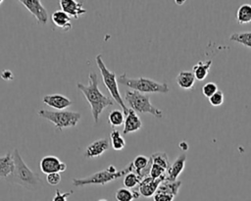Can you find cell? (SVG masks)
Instances as JSON below:
<instances>
[{"label": "cell", "instance_id": "cell-1", "mask_svg": "<svg viewBox=\"0 0 251 201\" xmlns=\"http://www.w3.org/2000/svg\"><path fill=\"white\" fill-rule=\"evenodd\" d=\"M76 85L87 100L91 109L94 123L97 124L99 121V117L104 109L109 106H113L115 104V101L101 92L98 87V76L95 72L89 73L87 85L81 82H77Z\"/></svg>", "mask_w": 251, "mask_h": 201}, {"label": "cell", "instance_id": "cell-2", "mask_svg": "<svg viewBox=\"0 0 251 201\" xmlns=\"http://www.w3.org/2000/svg\"><path fill=\"white\" fill-rule=\"evenodd\" d=\"M13 159L15 163V169L11 176H9L6 180L10 183L21 185L28 190L35 191L43 186L42 179L32 172L24 162L22 156L18 149L13 151Z\"/></svg>", "mask_w": 251, "mask_h": 201}, {"label": "cell", "instance_id": "cell-3", "mask_svg": "<svg viewBox=\"0 0 251 201\" xmlns=\"http://www.w3.org/2000/svg\"><path fill=\"white\" fill-rule=\"evenodd\" d=\"M128 173H133V167L131 162L121 171H118L115 166L110 165L107 167V169L96 172L88 176H85L82 178H73V184L76 187L89 185V184L105 185L108 182H111L122 176H125Z\"/></svg>", "mask_w": 251, "mask_h": 201}, {"label": "cell", "instance_id": "cell-4", "mask_svg": "<svg viewBox=\"0 0 251 201\" xmlns=\"http://www.w3.org/2000/svg\"><path fill=\"white\" fill-rule=\"evenodd\" d=\"M118 83L125 85L126 87L132 88L140 93H168L169 86L166 82H158L154 79L147 77H137L131 78L126 75V73L118 77Z\"/></svg>", "mask_w": 251, "mask_h": 201}, {"label": "cell", "instance_id": "cell-5", "mask_svg": "<svg viewBox=\"0 0 251 201\" xmlns=\"http://www.w3.org/2000/svg\"><path fill=\"white\" fill-rule=\"evenodd\" d=\"M95 60H96L97 67L100 70V73L102 75V81H103L104 85L107 87L113 100L115 102H117L122 107V111H123L124 115L126 117L129 112V108L126 107V105L124 103V100L122 98V95L119 90V85H118L119 83H118V78L116 76V74L114 72H111L110 70H108V68L106 67V65L104 64V62L101 58V54H98L96 56Z\"/></svg>", "mask_w": 251, "mask_h": 201}, {"label": "cell", "instance_id": "cell-6", "mask_svg": "<svg viewBox=\"0 0 251 201\" xmlns=\"http://www.w3.org/2000/svg\"><path fill=\"white\" fill-rule=\"evenodd\" d=\"M125 100L130 109L135 113H147L158 119L163 118V111L156 108L151 103L150 97L147 94H143L135 90H126L125 94Z\"/></svg>", "mask_w": 251, "mask_h": 201}, {"label": "cell", "instance_id": "cell-7", "mask_svg": "<svg viewBox=\"0 0 251 201\" xmlns=\"http://www.w3.org/2000/svg\"><path fill=\"white\" fill-rule=\"evenodd\" d=\"M37 114L39 117L53 123L55 127L59 130L75 126L81 119V114L74 111L39 110Z\"/></svg>", "mask_w": 251, "mask_h": 201}, {"label": "cell", "instance_id": "cell-8", "mask_svg": "<svg viewBox=\"0 0 251 201\" xmlns=\"http://www.w3.org/2000/svg\"><path fill=\"white\" fill-rule=\"evenodd\" d=\"M22 4L35 18L38 24L46 25L49 19L48 13L39 0H23Z\"/></svg>", "mask_w": 251, "mask_h": 201}, {"label": "cell", "instance_id": "cell-9", "mask_svg": "<svg viewBox=\"0 0 251 201\" xmlns=\"http://www.w3.org/2000/svg\"><path fill=\"white\" fill-rule=\"evenodd\" d=\"M40 171L43 174L49 175L53 173H62L67 169V165L64 162H61L60 159L53 155H48L43 157L39 163Z\"/></svg>", "mask_w": 251, "mask_h": 201}, {"label": "cell", "instance_id": "cell-10", "mask_svg": "<svg viewBox=\"0 0 251 201\" xmlns=\"http://www.w3.org/2000/svg\"><path fill=\"white\" fill-rule=\"evenodd\" d=\"M110 147V141L108 138H100L90 143L84 151V158L94 159L100 157Z\"/></svg>", "mask_w": 251, "mask_h": 201}, {"label": "cell", "instance_id": "cell-11", "mask_svg": "<svg viewBox=\"0 0 251 201\" xmlns=\"http://www.w3.org/2000/svg\"><path fill=\"white\" fill-rule=\"evenodd\" d=\"M42 101L47 106H49L53 109L59 110V111H63L64 109L70 107L73 104L72 100H70L67 96H65L63 94L45 95V96H43Z\"/></svg>", "mask_w": 251, "mask_h": 201}, {"label": "cell", "instance_id": "cell-12", "mask_svg": "<svg viewBox=\"0 0 251 201\" xmlns=\"http://www.w3.org/2000/svg\"><path fill=\"white\" fill-rule=\"evenodd\" d=\"M164 180L165 179L163 178H153L151 176H146L138 184V192L144 197H151L156 193L160 183Z\"/></svg>", "mask_w": 251, "mask_h": 201}, {"label": "cell", "instance_id": "cell-13", "mask_svg": "<svg viewBox=\"0 0 251 201\" xmlns=\"http://www.w3.org/2000/svg\"><path fill=\"white\" fill-rule=\"evenodd\" d=\"M59 2L61 10L75 20H77L80 15L86 13V10L82 8L81 2L75 0H60Z\"/></svg>", "mask_w": 251, "mask_h": 201}, {"label": "cell", "instance_id": "cell-14", "mask_svg": "<svg viewBox=\"0 0 251 201\" xmlns=\"http://www.w3.org/2000/svg\"><path fill=\"white\" fill-rule=\"evenodd\" d=\"M185 162H186V155H185V153H182V154L178 155L177 158L175 160V162L168 169L166 179L172 180V181L177 180L176 178L178 177V176L184 170Z\"/></svg>", "mask_w": 251, "mask_h": 201}, {"label": "cell", "instance_id": "cell-15", "mask_svg": "<svg viewBox=\"0 0 251 201\" xmlns=\"http://www.w3.org/2000/svg\"><path fill=\"white\" fill-rule=\"evenodd\" d=\"M141 126H142V122H141L139 116L133 110L129 109V112L124 122L123 133L127 134L130 132L137 131L141 128Z\"/></svg>", "mask_w": 251, "mask_h": 201}, {"label": "cell", "instance_id": "cell-16", "mask_svg": "<svg viewBox=\"0 0 251 201\" xmlns=\"http://www.w3.org/2000/svg\"><path fill=\"white\" fill-rule=\"evenodd\" d=\"M51 20L57 27L65 30V31H69L72 28L71 17L62 10L55 11L51 16Z\"/></svg>", "mask_w": 251, "mask_h": 201}, {"label": "cell", "instance_id": "cell-17", "mask_svg": "<svg viewBox=\"0 0 251 201\" xmlns=\"http://www.w3.org/2000/svg\"><path fill=\"white\" fill-rule=\"evenodd\" d=\"M195 75L190 71H181L176 77V81L177 85L185 90H190L193 88L195 84Z\"/></svg>", "mask_w": 251, "mask_h": 201}, {"label": "cell", "instance_id": "cell-18", "mask_svg": "<svg viewBox=\"0 0 251 201\" xmlns=\"http://www.w3.org/2000/svg\"><path fill=\"white\" fill-rule=\"evenodd\" d=\"M15 169V163L13 159V154L11 152L0 157V177L7 178L12 175Z\"/></svg>", "mask_w": 251, "mask_h": 201}, {"label": "cell", "instance_id": "cell-19", "mask_svg": "<svg viewBox=\"0 0 251 201\" xmlns=\"http://www.w3.org/2000/svg\"><path fill=\"white\" fill-rule=\"evenodd\" d=\"M211 66H212V60L197 62L192 68V73L194 74L196 80L198 81L204 80L208 75Z\"/></svg>", "mask_w": 251, "mask_h": 201}, {"label": "cell", "instance_id": "cell-20", "mask_svg": "<svg viewBox=\"0 0 251 201\" xmlns=\"http://www.w3.org/2000/svg\"><path fill=\"white\" fill-rule=\"evenodd\" d=\"M139 197L140 193L138 191L129 190L126 187L119 188L115 193V198L117 201H133L134 199H138Z\"/></svg>", "mask_w": 251, "mask_h": 201}, {"label": "cell", "instance_id": "cell-21", "mask_svg": "<svg viewBox=\"0 0 251 201\" xmlns=\"http://www.w3.org/2000/svg\"><path fill=\"white\" fill-rule=\"evenodd\" d=\"M180 186H181V181L180 180L172 181V180L165 179L164 181H162L160 183V185H159L157 190H161V191L170 193V194H172V195H174L176 197L177 195V193H178V190H179Z\"/></svg>", "mask_w": 251, "mask_h": 201}, {"label": "cell", "instance_id": "cell-22", "mask_svg": "<svg viewBox=\"0 0 251 201\" xmlns=\"http://www.w3.org/2000/svg\"><path fill=\"white\" fill-rule=\"evenodd\" d=\"M236 20L239 25L251 23V4H242L237 9Z\"/></svg>", "mask_w": 251, "mask_h": 201}, {"label": "cell", "instance_id": "cell-23", "mask_svg": "<svg viewBox=\"0 0 251 201\" xmlns=\"http://www.w3.org/2000/svg\"><path fill=\"white\" fill-rule=\"evenodd\" d=\"M229 40L240 43L248 48H251V31L234 32L229 36Z\"/></svg>", "mask_w": 251, "mask_h": 201}, {"label": "cell", "instance_id": "cell-24", "mask_svg": "<svg viewBox=\"0 0 251 201\" xmlns=\"http://www.w3.org/2000/svg\"><path fill=\"white\" fill-rule=\"evenodd\" d=\"M110 139H111V145L114 150L120 151L124 149V147L126 146V140L118 129H113L111 131Z\"/></svg>", "mask_w": 251, "mask_h": 201}, {"label": "cell", "instance_id": "cell-25", "mask_svg": "<svg viewBox=\"0 0 251 201\" xmlns=\"http://www.w3.org/2000/svg\"><path fill=\"white\" fill-rule=\"evenodd\" d=\"M151 161H152V164H155V165H158L162 168H164L165 170L168 171V169L170 168V162H169V158H168V155L165 153V152H156L154 154L151 155L150 157Z\"/></svg>", "mask_w": 251, "mask_h": 201}, {"label": "cell", "instance_id": "cell-26", "mask_svg": "<svg viewBox=\"0 0 251 201\" xmlns=\"http://www.w3.org/2000/svg\"><path fill=\"white\" fill-rule=\"evenodd\" d=\"M108 122L111 126H120L124 124V113L121 110H113L108 115Z\"/></svg>", "mask_w": 251, "mask_h": 201}, {"label": "cell", "instance_id": "cell-27", "mask_svg": "<svg viewBox=\"0 0 251 201\" xmlns=\"http://www.w3.org/2000/svg\"><path fill=\"white\" fill-rule=\"evenodd\" d=\"M141 179L138 177V176L134 173H128L124 176V185L126 188H134L136 185L140 183Z\"/></svg>", "mask_w": 251, "mask_h": 201}, {"label": "cell", "instance_id": "cell-28", "mask_svg": "<svg viewBox=\"0 0 251 201\" xmlns=\"http://www.w3.org/2000/svg\"><path fill=\"white\" fill-rule=\"evenodd\" d=\"M149 176L153 177V178H163L166 179L167 177V170H165L164 168L152 164L151 169H150V173H149Z\"/></svg>", "mask_w": 251, "mask_h": 201}, {"label": "cell", "instance_id": "cell-29", "mask_svg": "<svg viewBox=\"0 0 251 201\" xmlns=\"http://www.w3.org/2000/svg\"><path fill=\"white\" fill-rule=\"evenodd\" d=\"M218 86L215 82H212V81H209L207 83H205L202 87V93L205 97L207 98H210L213 94H215L217 91H218Z\"/></svg>", "mask_w": 251, "mask_h": 201}, {"label": "cell", "instance_id": "cell-30", "mask_svg": "<svg viewBox=\"0 0 251 201\" xmlns=\"http://www.w3.org/2000/svg\"><path fill=\"white\" fill-rule=\"evenodd\" d=\"M209 99V102L212 106H221L223 103H224V100H225V97H224V93L222 90H218L215 94H213Z\"/></svg>", "mask_w": 251, "mask_h": 201}, {"label": "cell", "instance_id": "cell-31", "mask_svg": "<svg viewBox=\"0 0 251 201\" xmlns=\"http://www.w3.org/2000/svg\"><path fill=\"white\" fill-rule=\"evenodd\" d=\"M174 199H175L174 195L161 190H157L156 193L153 195L154 201H174Z\"/></svg>", "mask_w": 251, "mask_h": 201}, {"label": "cell", "instance_id": "cell-32", "mask_svg": "<svg viewBox=\"0 0 251 201\" xmlns=\"http://www.w3.org/2000/svg\"><path fill=\"white\" fill-rule=\"evenodd\" d=\"M61 179H62V177H61V174L60 173H53V174H49V175L46 176V181L50 185H57V184H59Z\"/></svg>", "mask_w": 251, "mask_h": 201}, {"label": "cell", "instance_id": "cell-33", "mask_svg": "<svg viewBox=\"0 0 251 201\" xmlns=\"http://www.w3.org/2000/svg\"><path fill=\"white\" fill-rule=\"evenodd\" d=\"M73 191L69 192H61L59 189L55 191V195L52 198V201H68V197L72 195Z\"/></svg>", "mask_w": 251, "mask_h": 201}, {"label": "cell", "instance_id": "cell-34", "mask_svg": "<svg viewBox=\"0 0 251 201\" xmlns=\"http://www.w3.org/2000/svg\"><path fill=\"white\" fill-rule=\"evenodd\" d=\"M1 77L2 78H4L5 80H11V79H13V74H12V72L11 71H9V70H6V71H3L2 72V74H1Z\"/></svg>", "mask_w": 251, "mask_h": 201}, {"label": "cell", "instance_id": "cell-35", "mask_svg": "<svg viewBox=\"0 0 251 201\" xmlns=\"http://www.w3.org/2000/svg\"><path fill=\"white\" fill-rule=\"evenodd\" d=\"M178 147L182 150V151H187L188 150V143H186L185 141H181V142H179V144H178Z\"/></svg>", "mask_w": 251, "mask_h": 201}, {"label": "cell", "instance_id": "cell-36", "mask_svg": "<svg viewBox=\"0 0 251 201\" xmlns=\"http://www.w3.org/2000/svg\"><path fill=\"white\" fill-rule=\"evenodd\" d=\"M176 4H183V2H184V1L182 0V1H176Z\"/></svg>", "mask_w": 251, "mask_h": 201}, {"label": "cell", "instance_id": "cell-37", "mask_svg": "<svg viewBox=\"0 0 251 201\" xmlns=\"http://www.w3.org/2000/svg\"><path fill=\"white\" fill-rule=\"evenodd\" d=\"M98 201H107L106 199H100V200H98Z\"/></svg>", "mask_w": 251, "mask_h": 201}, {"label": "cell", "instance_id": "cell-38", "mask_svg": "<svg viewBox=\"0 0 251 201\" xmlns=\"http://www.w3.org/2000/svg\"><path fill=\"white\" fill-rule=\"evenodd\" d=\"M2 2H3V1H2V0H0V4H1V3H2Z\"/></svg>", "mask_w": 251, "mask_h": 201}]
</instances>
